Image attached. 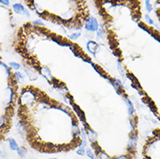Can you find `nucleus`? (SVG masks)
I'll return each instance as SVG.
<instances>
[{
  "mask_svg": "<svg viewBox=\"0 0 160 159\" xmlns=\"http://www.w3.org/2000/svg\"><path fill=\"white\" fill-rule=\"evenodd\" d=\"M84 27L87 31H97L99 30V24L98 20L94 17H90L89 19L86 21Z\"/></svg>",
  "mask_w": 160,
  "mask_h": 159,
  "instance_id": "nucleus-1",
  "label": "nucleus"
},
{
  "mask_svg": "<svg viewBox=\"0 0 160 159\" xmlns=\"http://www.w3.org/2000/svg\"><path fill=\"white\" fill-rule=\"evenodd\" d=\"M100 46L99 44H98L96 42L94 41H89L87 43V50L89 51L90 53L96 55V53L99 51Z\"/></svg>",
  "mask_w": 160,
  "mask_h": 159,
  "instance_id": "nucleus-2",
  "label": "nucleus"
},
{
  "mask_svg": "<svg viewBox=\"0 0 160 159\" xmlns=\"http://www.w3.org/2000/svg\"><path fill=\"white\" fill-rule=\"evenodd\" d=\"M13 10L16 13L18 14H24L27 17H30V13L29 11L21 4H13Z\"/></svg>",
  "mask_w": 160,
  "mask_h": 159,
  "instance_id": "nucleus-3",
  "label": "nucleus"
},
{
  "mask_svg": "<svg viewBox=\"0 0 160 159\" xmlns=\"http://www.w3.org/2000/svg\"><path fill=\"white\" fill-rule=\"evenodd\" d=\"M137 144H138V136L136 134H132L129 139V144H128L129 150H135V148L137 147Z\"/></svg>",
  "mask_w": 160,
  "mask_h": 159,
  "instance_id": "nucleus-4",
  "label": "nucleus"
},
{
  "mask_svg": "<svg viewBox=\"0 0 160 159\" xmlns=\"http://www.w3.org/2000/svg\"><path fill=\"white\" fill-rule=\"evenodd\" d=\"M87 138H88V139H89V141H90L91 143H95V142H96V139H97V133H96L93 130L88 128Z\"/></svg>",
  "mask_w": 160,
  "mask_h": 159,
  "instance_id": "nucleus-5",
  "label": "nucleus"
},
{
  "mask_svg": "<svg viewBox=\"0 0 160 159\" xmlns=\"http://www.w3.org/2000/svg\"><path fill=\"white\" fill-rule=\"evenodd\" d=\"M8 143H9V146H10V149L11 150H18V149L19 148V145H18V143L16 142V140L12 138H8Z\"/></svg>",
  "mask_w": 160,
  "mask_h": 159,
  "instance_id": "nucleus-6",
  "label": "nucleus"
},
{
  "mask_svg": "<svg viewBox=\"0 0 160 159\" xmlns=\"http://www.w3.org/2000/svg\"><path fill=\"white\" fill-rule=\"evenodd\" d=\"M124 101H125V103H126V104L128 106V113H129V115H131V116L133 115V113L135 111V109H134V106H133L131 101L130 99H128V98H125Z\"/></svg>",
  "mask_w": 160,
  "mask_h": 159,
  "instance_id": "nucleus-7",
  "label": "nucleus"
},
{
  "mask_svg": "<svg viewBox=\"0 0 160 159\" xmlns=\"http://www.w3.org/2000/svg\"><path fill=\"white\" fill-rule=\"evenodd\" d=\"M41 72H42V74L44 76L45 78H47L48 80H52L51 73V71H50V70H49L48 68L43 67V68L41 69Z\"/></svg>",
  "mask_w": 160,
  "mask_h": 159,
  "instance_id": "nucleus-8",
  "label": "nucleus"
},
{
  "mask_svg": "<svg viewBox=\"0 0 160 159\" xmlns=\"http://www.w3.org/2000/svg\"><path fill=\"white\" fill-rule=\"evenodd\" d=\"M17 152H18V155L21 158H25L26 155H27V153H28L26 148H24V147H19V148L18 149V150H17Z\"/></svg>",
  "mask_w": 160,
  "mask_h": 159,
  "instance_id": "nucleus-9",
  "label": "nucleus"
},
{
  "mask_svg": "<svg viewBox=\"0 0 160 159\" xmlns=\"http://www.w3.org/2000/svg\"><path fill=\"white\" fill-rule=\"evenodd\" d=\"M85 154H86V156L90 159H97L96 154H94V152L92 151V150L90 149V148H87L85 150Z\"/></svg>",
  "mask_w": 160,
  "mask_h": 159,
  "instance_id": "nucleus-10",
  "label": "nucleus"
},
{
  "mask_svg": "<svg viewBox=\"0 0 160 159\" xmlns=\"http://www.w3.org/2000/svg\"><path fill=\"white\" fill-rule=\"evenodd\" d=\"M96 157H97V159H111V158L103 150L96 153Z\"/></svg>",
  "mask_w": 160,
  "mask_h": 159,
  "instance_id": "nucleus-11",
  "label": "nucleus"
},
{
  "mask_svg": "<svg viewBox=\"0 0 160 159\" xmlns=\"http://www.w3.org/2000/svg\"><path fill=\"white\" fill-rule=\"evenodd\" d=\"M85 150L86 148H84V147H80L77 150V154L79 155V156H84L85 155Z\"/></svg>",
  "mask_w": 160,
  "mask_h": 159,
  "instance_id": "nucleus-12",
  "label": "nucleus"
},
{
  "mask_svg": "<svg viewBox=\"0 0 160 159\" xmlns=\"http://www.w3.org/2000/svg\"><path fill=\"white\" fill-rule=\"evenodd\" d=\"M118 68H119V71L120 75L123 77V78H124V77H125L124 71V69H123V67H122V65H121V63H120L119 62L118 63Z\"/></svg>",
  "mask_w": 160,
  "mask_h": 159,
  "instance_id": "nucleus-13",
  "label": "nucleus"
},
{
  "mask_svg": "<svg viewBox=\"0 0 160 159\" xmlns=\"http://www.w3.org/2000/svg\"><path fill=\"white\" fill-rule=\"evenodd\" d=\"M9 65H10L11 68H13L14 70H19L20 68L19 64L17 63H15V62H11V63H9Z\"/></svg>",
  "mask_w": 160,
  "mask_h": 159,
  "instance_id": "nucleus-14",
  "label": "nucleus"
},
{
  "mask_svg": "<svg viewBox=\"0 0 160 159\" xmlns=\"http://www.w3.org/2000/svg\"><path fill=\"white\" fill-rule=\"evenodd\" d=\"M145 5H146V9L148 11H152V5L150 4L149 1H145Z\"/></svg>",
  "mask_w": 160,
  "mask_h": 159,
  "instance_id": "nucleus-15",
  "label": "nucleus"
},
{
  "mask_svg": "<svg viewBox=\"0 0 160 159\" xmlns=\"http://www.w3.org/2000/svg\"><path fill=\"white\" fill-rule=\"evenodd\" d=\"M104 31L103 29H99L98 30V37L99 38H104Z\"/></svg>",
  "mask_w": 160,
  "mask_h": 159,
  "instance_id": "nucleus-16",
  "label": "nucleus"
},
{
  "mask_svg": "<svg viewBox=\"0 0 160 159\" xmlns=\"http://www.w3.org/2000/svg\"><path fill=\"white\" fill-rule=\"evenodd\" d=\"M80 35H81L80 33H74V34H72V35L69 36V38H70L71 39H77L78 38H79Z\"/></svg>",
  "mask_w": 160,
  "mask_h": 159,
  "instance_id": "nucleus-17",
  "label": "nucleus"
},
{
  "mask_svg": "<svg viewBox=\"0 0 160 159\" xmlns=\"http://www.w3.org/2000/svg\"><path fill=\"white\" fill-rule=\"evenodd\" d=\"M0 64H1V65H2L4 69H5V71H6V72H7V75H8V76H10V75H11V72H10V71H9L8 67H7L4 63H1V62H0Z\"/></svg>",
  "mask_w": 160,
  "mask_h": 159,
  "instance_id": "nucleus-18",
  "label": "nucleus"
},
{
  "mask_svg": "<svg viewBox=\"0 0 160 159\" xmlns=\"http://www.w3.org/2000/svg\"><path fill=\"white\" fill-rule=\"evenodd\" d=\"M145 19H146V21H147V23H148V24H153V20L151 19L149 16L145 15Z\"/></svg>",
  "mask_w": 160,
  "mask_h": 159,
  "instance_id": "nucleus-19",
  "label": "nucleus"
},
{
  "mask_svg": "<svg viewBox=\"0 0 160 159\" xmlns=\"http://www.w3.org/2000/svg\"><path fill=\"white\" fill-rule=\"evenodd\" d=\"M113 159H128V157L125 156V155H121V156H118V157L113 158Z\"/></svg>",
  "mask_w": 160,
  "mask_h": 159,
  "instance_id": "nucleus-20",
  "label": "nucleus"
},
{
  "mask_svg": "<svg viewBox=\"0 0 160 159\" xmlns=\"http://www.w3.org/2000/svg\"><path fill=\"white\" fill-rule=\"evenodd\" d=\"M15 76L18 78V79H23L24 78V76L20 72H15Z\"/></svg>",
  "mask_w": 160,
  "mask_h": 159,
  "instance_id": "nucleus-21",
  "label": "nucleus"
},
{
  "mask_svg": "<svg viewBox=\"0 0 160 159\" xmlns=\"http://www.w3.org/2000/svg\"><path fill=\"white\" fill-rule=\"evenodd\" d=\"M111 84L113 85V87H114V88H115V89H116L117 91H119V89L120 87H119V84H118L117 83H114V82H111Z\"/></svg>",
  "mask_w": 160,
  "mask_h": 159,
  "instance_id": "nucleus-22",
  "label": "nucleus"
},
{
  "mask_svg": "<svg viewBox=\"0 0 160 159\" xmlns=\"http://www.w3.org/2000/svg\"><path fill=\"white\" fill-rule=\"evenodd\" d=\"M33 24H36V25H44V24H43L42 21H40V20H36V21H34Z\"/></svg>",
  "mask_w": 160,
  "mask_h": 159,
  "instance_id": "nucleus-23",
  "label": "nucleus"
},
{
  "mask_svg": "<svg viewBox=\"0 0 160 159\" xmlns=\"http://www.w3.org/2000/svg\"><path fill=\"white\" fill-rule=\"evenodd\" d=\"M9 3H10V1H8V0H4V1L0 0V4H4V5H9Z\"/></svg>",
  "mask_w": 160,
  "mask_h": 159,
  "instance_id": "nucleus-24",
  "label": "nucleus"
},
{
  "mask_svg": "<svg viewBox=\"0 0 160 159\" xmlns=\"http://www.w3.org/2000/svg\"><path fill=\"white\" fill-rule=\"evenodd\" d=\"M5 122H6V121H5V118L0 117V125H3Z\"/></svg>",
  "mask_w": 160,
  "mask_h": 159,
  "instance_id": "nucleus-25",
  "label": "nucleus"
},
{
  "mask_svg": "<svg viewBox=\"0 0 160 159\" xmlns=\"http://www.w3.org/2000/svg\"><path fill=\"white\" fill-rule=\"evenodd\" d=\"M48 159H58V158H50Z\"/></svg>",
  "mask_w": 160,
  "mask_h": 159,
  "instance_id": "nucleus-26",
  "label": "nucleus"
},
{
  "mask_svg": "<svg viewBox=\"0 0 160 159\" xmlns=\"http://www.w3.org/2000/svg\"><path fill=\"white\" fill-rule=\"evenodd\" d=\"M0 157H1V149H0Z\"/></svg>",
  "mask_w": 160,
  "mask_h": 159,
  "instance_id": "nucleus-27",
  "label": "nucleus"
}]
</instances>
